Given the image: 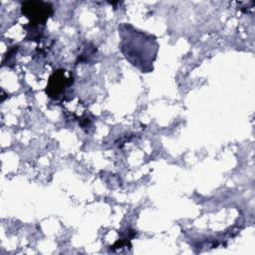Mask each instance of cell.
<instances>
[{
  "label": "cell",
  "mask_w": 255,
  "mask_h": 255,
  "mask_svg": "<svg viewBox=\"0 0 255 255\" xmlns=\"http://www.w3.org/2000/svg\"><path fill=\"white\" fill-rule=\"evenodd\" d=\"M73 83L74 80L72 75L67 77L65 74V70H56L53 72L48 81L46 93L50 98L54 100H59L62 95H64V97L66 96L67 90L73 85Z\"/></svg>",
  "instance_id": "7a4b0ae2"
},
{
  "label": "cell",
  "mask_w": 255,
  "mask_h": 255,
  "mask_svg": "<svg viewBox=\"0 0 255 255\" xmlns=\"http://www.w3.org/2000/svg\"><path fill=\"white\" fill-rule=\"evenodd\" d=\"M22 13L30 19V24L45 25L53 14V6L44 1H26L22 4Z\"/></svg>",
  "instance_id": "6da1fadb"
}]
</instances>
